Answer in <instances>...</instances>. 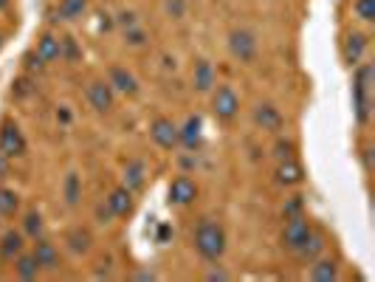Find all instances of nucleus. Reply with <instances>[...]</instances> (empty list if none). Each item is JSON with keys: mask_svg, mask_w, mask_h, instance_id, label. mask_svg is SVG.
Returning a JSON list of instances; mask_svg holds the SVG:
<instances>
[{"mask_svg": "<svg viewBox=\"0 0 375 282\" xmlns=\"http://www.w3.org/2000/svg\"><path fill=\"white\" fill-rule=\"evenodd\" d=\"M372 85H375V65L359 62L353 70V113L361 127L370 125L372 116Z\"/></svg>", "mask_w": 375, "mask_h": 282, "instance_id": "obj_1", "label": "nucleus"}, {"mask_svg": "<svg viewBox=\"0 0 375 282\" xmlns=\"http://www.w3.org/2000/svg\"><path fill=\"white\" fill-rule=\"evenodd\" d=\"M192 243H195V251L203 257L206 263H218L220 257L226 254V231H223L220 223L203 218L198 223V229H195Z\"/></svg>", "mask_w": 375, "mask_h": 282, "instance_id": "obj_2", "label": "nucleus"}, {"mask_svg": "<svg viewBox=\"0 0 375 282\" xmlns=\"http://www.w3.org/2000/svg\"><path fill=\"white\" fill-rule=\"evenodd\" d=\"M311 231H313V223H311V218L305 215V212L285 218L283 234H279V240H283V248L291 251V254H296V251L305 246V240H308V234H311Z\"/></svg>", "mask_w": 375, "mask_h": 282, "instance_id": "obj_3", "label": "nucleus"}, {"mask_svg": "<svg viewBox=\"0 0 375 282\" xmlns=\"http://www.w3.org/2000/svg\"><path fill=\"white\" fill-rule=\"evenodd\" d=\"M212 113L218 122H234L240 113V97L234 93L231 85H218L212 88Z\"/></svg>", "mask_w": 375, "mask_h": 282, "instance_id": "obj_4", "label": "nucleus"}, {"mask_svg": "<svg viewBox=\"0 0 375 282\" xmlns=\"http://www.w3.org/2000/svg\"><path fill=\"white\" fill-rule=\"evenodd\" d=\"M257 37H254V31H248V29H234L231 34H229V51H231V57L237 60V62H243V65H251L254 60H257Z\"/></svg>", "mask_w": 375, "mask_h": 282, "instance_id": "obj_5", "label": "nucleus"}, {"mask_svg": "<svg viewBox=\"0 0 375 282\" xmlns=\"http://www.w3.org/2000/svg\"><path fill=\"white\" fill-rule=\"evenodd\" d=\"M26 150H29L26 136H23V130L14 122L0 125V153L6 158H20V155H26Z\"/></svg>", "mask_w": 375, "mask_h": 282, "instance_id": "obj_6", "label": "nucleus"}, {"mask_svg": "<svg viewBox=\"0 0 375 282\" xmlns=\"http://www.w3.org/2000/svg\"><path fill=\"white\" fill-rule=\"evenodd\" d=\"M88 102L96 113H110L116 105V90L110 88L107 79H93L88 85Z\"/></svg>", "mask_w": 375, "mask_h": 282, "instance_id": "obj_7", "label": "nucleus"}, {"mask_svg": "<svg viewBox=\"0 0 375 282\" xmlns=\"http://www.w3.org/2000/svg\"><path fill=\"white\" fill-rule=\"evenodd\" d=\"M167 198L172 206H190L198 201V183L190 178V175H178L172 178L170 190H167Z\"/></svg>", "mask_w": 375, "mask_h": 282, "instance_id": "obj_8", "label": "nucleus"}, {"mask_svg": "<svg viewBox=\"0 0 375 282\" xmlns=\"http://www.w3.org/2000/svg\"><path fill=\"white\" fill-rule=\"evenodd\" d=\"M150 136H153V141L161 150H175L178 147V125L172 119H167V116H158V119H153Z\"/></svg>", "mask_w": 375, "mask_h": 282, "instance_id": "obj_9", "label": "nucleus"}, {"mask_svg": "<svg viewBox=\"0 0 375 282\" xmlns=\"http://www.w3.org/2000/svg\"><path fill=\"white\" fill-rule=\"evenodd\" d=\"M254 125L260 127V130H266V133H279V130L285 127V116L279 113L276 105L260 102V105L254 107Z\"/></svg>", "mask_w": 375, "mask_h": 282, "instance_id": "obj_10", "label": "nucleus"}, {"mask_svg": "<svg viewBox=\"0 0 375 282\" xmlns=\"http://www.w3.org/2000/svg\"><path fill=\"white\" fill-rule=\"evenodd\" d=\"M178 144L190 153H198L203 144V119L201 116H190L183 122V127H178Z\"/></svg>", "mask_w": 375, "mask_h": 282, "instance_id": "obj_11", "label": "nucleus"}, {"mask_svg": "<svg viewBox=\"0 0 375 282\" xmlns=\"http://www.w3.org/2000/svg\"><path fill=\"white\" fill-rule=\"evenodd\" d=\"M31 254L37 257V263H40V268L42 271H57L60 266H62V257H60V248L49 240V238H45V234H42V238H37L34 240V248H31Z\"/></svg>", "mask_w": 375, "mask_h": 282, "instance_id": "obj_12", "label": "nucleus"}, {"mask_svg": "<svg viewBox=\"0 0 375 282\" xmlns=\"http://www.w3.org/2000/svg\"><path fill=\"white\" fill-rule=\"evenodd\" d=\"M367 45H370V37H367V34H361V31H350V34L344 37V45H341V57H344V62H347L350 68H356V65L361 62L364 51H367Z\"/></svg>", "mask_w": 375, "mask_h": 282, "instance_id": "obj_13", "label": "nucleus"}, {"mask_svg": "<svg viewBox=\"0 0 375 282\" xmlns=\"http://www.w3.org/2000/svg\"><path fill=\"white\" fill-rule=\"evenodd\" d=\"M107 82H110L113 90L125 93V97H135V93H138V79L130 74L125 65H110V70H107Z\"/></svg>", "mask_w": 375, "mask_h": 282, "instance_id": "obj_14", "label": "nucleus"}, {"mask_svg": "<svg viewBox=\"0 0 375 282\" xmlns=\"http://www.w3.org/2000/svg\"><path fill=\"white\" fill-rule=\"evenodd\" d=\"M20 251H26V234L9 229L3 238H0V260L14 263V257H17Z\"/></svg>", "mask_w": 375, "mask_h": 282, "instance_id": "obj_15", "label": "nucleus"}, {"mask_svg": "<svg viewBox=\"0 0 375 282\" xmlns=\"http://www.w3.org/2000/svg\"><path fill=\"white\" fill-rule=\"evenodd\" d=\"M215 82H218V77H215L212 62H209V60H198V62H195V70H192V88H195L198 93H212Z\"/></svg>", "mask_w": 375, "mask_h": 282, "instance_id": "obj_16", "label": "nucleus"}, {"mask_svg": "<svg viewBox=\"0 0 375 282\" xmlns=\"http://www.w3.org/2000/svg\"><path fill=\"white\" fill-rule=\"evenodd\" d=\"M311 279L313 282H336L339 279V263L333 257H316L311 263Z\"/></svg>", "mask_w": 375, "mask_h": 282, "instance_id": "obj_17", "label": "nucleus"}, {"mask_svg": "<svg viewBox=\"0 0 375 282\" xmlns=\"http://www.w3.org/2000/svg\"><path fill=\"white\" fill-rule=\"evenodd\" d=\"M144 183H147V167H144V161H127V167H125V175H122V186H127L130 192H138V190H144Z\"/></svg>", "mask_w": 375, "mask_h": 282, "instance_id": "obj_18", "label": "nucleus"}, {"mask_svg": "<svg viewBox=\"0 0 375 282\" xmlns=\"http://www.w3.org/2000/svg\"><path fill=\"white\" fill-rule=\"evenodd\" d=\"M107 206L113 212V218H127L133 212V192L127 186H116V190L107 195Z\"/></svg>", "mask_w": 375, "mask_h": 282, "instance_id": "obj_19", "label": "nucleus"}, {"mask_svg": "<svg viewBox=\"0 0 375 282\" xmlns=\"http://www.w3.org/2000/svg\"><path fill=\"white\" fill-rule=\"evenodd\" d=\"M324 248H327V238H324L322 231H316V229H313V231L308 234V240H305V246H302L296 254L302 257L305 263H313L316 257H322V254H324Z\"/></svg>", "mask_w": 375, "mask_h": 282, "instance_id": "obj_20", "label": "nucleus"}, {"mask_svg": "<svg viewBox=\"0 0 375 282\" xmlns=\"http://www.w3.org/2000/svg\"><path fill=\"white\" fill-rule=\"evenodd\" d=\"M302 181H305V170L299 167L294 158L279 161V167H276V183H283V186H299Z\"/></svg>", "mask_w": 375, "mask_h": 282, "instance_id": "obj_21", "label": "nucleus"}, {"mask_svg": "<svg viewBox=\"0 0 375 282\" xmlns=\"http://www.w3.org/2000/svg\"><path fill=\"white\" fill-rule=\"evenodd\" d=\"M40 263H37V257L31 254V251H20L17 257H14V274L20 277V279H37L40 277Z\"/></svg>", "mask_w": 375, "mask_h": 282, "instance_id": "obj_22", "label": "nucleus"}, {"mask_svg": "<svg viewBox=\"0 0 375 282\" xmlns=\"http://www.w3.org/2000/svg\"><path fill=\"white\" fill-rule=\"evenodd\" d=\"M34 54L49 65V62H54V60H60V37L57 34H51V31H45L40 40H37V49H34Z\"/></svg>", "mask_w": 375, "mask_h": 282, "instance_id": "obj_23", "label": "nucleus"}, {"mask_svg": "<svg viewBox=\"0 0 375 282\" xmlns=\"http://www.w3.org/2000/svg\"><path fill=\"white\" fill-rule=\"evenodd\" d=\"M65 243H68V248L77 251V254H88V251L93 248V234H90L88 229L77 226V229H71V231H65Z\"/></svg>", "mask_w": 375, "mask_h": 282, "instance_id": "obj_24", "label": "nucleus"}, {"mask_svg": "<svg viewBox=\"0 0 375 282\" xmlns=\"http://www.w3.org/2000/svg\"><path fill=\"white\" fill-rule=\"evenodd\" d=\"M62 198L68 206H77L82 201V178L77 172H68L65 175V183H62Z\"/></svg>", "mask_w": 375, "mask_h": 282, "instance_id": "obj_25", "label": "nucleus"}, {"mask_svg": "<svg viewBox=\"0 0 375 282\" xmlns=\"http://www.w3.org/2000/svg\"><path fill=\"white\" fill-rule=\"evenodd\" d=\"M88 9V0H60V6H57V17L60 20H79Z\"/></svg>", "mask_w": 375, "mask_h": 282, "instance_id": "obj_26", "label": "nucleus"}, {"mask_svg": "<svg viewBox=\"0 0 375 282\" xmlns=\"http://www.w3.org/2000/svg\"><path fill=\"white\" fill-rule=\"evenodd\" d=\"M60 60H65V62H71V65H77L79 60H82V49H79V42L68 34V37H60Z\"/></svg>", "mask_w": 375, "mask_h": 282, "instance_id": "obj_27", "label": "nucleus"}, {"mask_svg": "<svg viewBox=\"0 0 375 282\" xmlns=\"http://www.w3.org/2000/svg\"><path fill=\"white\" fill-rule=\"evenodd\" d=\"M23 234H26L29 240H37V238L45 234V223H42L40 212H29V215L23 218Z\"/></svg>", "mask_w": 375, "mask_h": 282, "instance_id": "obj_28", "label": "nucleus"}, {"mask_svg": "<svg viewBox=\"0 0 375 282\" xmlns=\"http://www.w3.org/2000/svg\"><path fill=\"white\" fill-rule=\"evenodd\" d=\"M17 209H20V195H17L14 190L0 186V215L12 218V215H17Z\"/></svg>", "mask_w": 375, "mask_h": 282, "instance_id": "obj_29", "label": "nucleus"}, {"mask_svg": "<svg viewBox=\"0 0 375 282\" xmlns=\"http://www.w3.org/2000/svg\"><path fill=\"white\" fill-rule=\"evenodd\" d=\"M125 42L130 45V49H142V45L150 42V34L142 26H133V29H125Z\"/></svg>", "mask_w": 375, "mask_h": 282, "instance_id": "obj_30", "label": "nucleus"}, {"mask_svg": "<svg viewBox=\"0 0 375 282\" xmlns=\"http://www.w3.org/2000/svg\"><path fill=\"white\" fill-rule=\"evenodd\" d=\"M353 12H356L359 20L372 23V20H375V0H356V3H353Z\"/></svg>", "mask_w": 375, "mask_h": 282, "instance_id": "obj_31", "label": "nucleus"}, {"mask_svg": "<svg viewBox=\"0 0 375 282\" xmlns=\"http://www.w3.org/2000/svg\"><path fill=\"white\" fill-rule=\"evenodd\" d=\"M294 153H296V144L291 138H276V144H274L276 161H288V158H294Z\"/></svg>", "mask_w": 375, "mask_h": 282, "instance_id": "obj_32", "label": "nucleus"}, {"mask_svg": "<svg viewBox=\"0 0 375 282\" xmlns=\"http://www.w3.org/2000/svg\"><path fill=\"white\" fill-rule=\"evenodd\" d=\"M37 88H34V82L29 79V77H20L17 82H14V88H12V93H14V97H20V99H26V97H31V93H34Z\"/></svg>", "mask_w": 375, "mask_h": 282, "instance_id": "obj_33", "label": "nucleus"}, {"mask_svg": "<svg viewBox=\"0 0 375 282\" xmlns=\"http://www.w3.org/2000/svg\"><path fill=\"white\" fill-rule=\"evenodd\" d=\"M302 209H305V198H302V195H294V198L283 206V215H285V218H291V215H299Z\"/></svg>", "mask_w": 375, "mask_h": 282, "instance_id": "obj_34", "label": "nucleus"}, {"mask_svg": "<svg viewBox=\"0 0 375 282\" xmlns=\"http://www.w3.org/2000/svg\"><path fill=\"white\" fill-rule=\"evenodd\" d=\"M116 23H119L122 29H133V26H138V14L135 12H122L119 17H116Z\"/></svg>", "mask_w": 375, "mask_h": 282, "instance_id": "obj_35", "label": "nucleus"}, {"mask_svg": "<svg viewBox=\"0 0 375 282\" xmlns=\"http://www.w3.org/2000/svg\"><path fill=\"white\" fill-rule=\"evenodd\" d=\"M186 12V0H167V14L170 17H183Z\"/></svg>", "mask_w": 375, "mask_h": 282, "instance_id": "obj_36", "label": "nucleus"}, {"mask_svg": "<svg viewBox=\"0 0 375 282\" xmlns=\"http://www.w3.org/2000/svg\"><path fill=\"white\" fill-rule=\"evenodd\" d=\"M23 60H26V70H40V68L45 65V62H42V60H40V57H37L34 51H29V54L23 57Z\"/></svg>", "mask_w": 375, "mask_h": 282, "instance_id": "obj_37", "label": "nucleus"}, {"mask_svg": "<svg viewBox=\"0 0 375 282\" xmlns=\"http://www.w3.org/2000/svg\"><path fill=\"white\" fill-rule=\"evenodd\" d=\"M96 220H99V223H110V220H113V212H110L107 203H105V206H102V203L96 206Z\"/></svg>", "mask_w": 375, "mask_h": 282, "instance_id": "obj_38", "label": "nucleus"}, {"mask_svg": "<svg viewBox=\"0 0 375 282\" xmlns=\"http://www.w3.org/2000/svg\"><path fill=\"white\" fill-rule=\"evenodd\" d=\"M361 161H364V170L370 172V170H372V147H364V150H361Z\"/></svg>", "mask_w": 375, "mask_h": 282, "instance_id": "obj_39", "label": "nucleus"}, {"mask_svg": "<svg viewBox=\"0 0 375 282\" xmlns=\"http://www.w3.org/2000/svg\"><path fill=\"white\" fill-rule=\"evenodd\" d=\"M209 279H212V282H215V279H220V282H226V279H229V274H226L223 268H212V271H209Z\"/></svg>", "mask_w": 375, "mask_h": 282, "instance_id": "obj_40", "label": "nucleus"}, {"mask_svg": "<svg viewBox=\"0 0 375 282\" xmlns=\"http://www.w3.org/2000/svg\"><path fill=\"white\" fill-rule=\"evenodd\" d=\"M6 175H9V158L0 153V178H6Z\"/></svg>", "mask_w": 375, "mask_h": 282, "instance_id": "obj_41", "label": "nucleus"}, {"mask_svg": "<svg viewBox=\"0 0 375 282\" xmlns=\"http://www.w3.org/2000/svg\"><path fill=\"white\" fill-rule=\"evenodd\" d=\"M57 119H60V122H71V110H68V107H60V110H57Z\"/></svg>", "mask_w": 375, "mask_h": 282, "instance_id": "obj_42", "label": "nucleus"}, {"mask_svg": "<svg viewBox=\"0 0 375 282\" xmlns=\"http://www.w3.org/2000/svg\"><path fill=\"white\" fill-rule=\"evenodd\" d=\"M170 238V226H161V231H158V240L164 243V240H167Z\"/></svg>", "mask_w": 375, "mask_h": 282, "instance_id": "obj_43", "label": "nucleus"}, {"mask_svg": "<svg viewBox=\"0 0 375 282\" xmlns=\"http://www.w3.org/2000/svg\"><path fill=\"white\" fill-rule=\"evenodd\" d=\"M9 3H12V0H0V12H3V9H9Z\"/></svg>", "mask_w": 375, "mask_h": 282, "instance_id": "obj_44", "label": "nucleus"}, {"mask_svg": "<svg viewBox=\"0 0 375 282\" xmlns=\"http://www.w3.org/2000/svg\"><path fill=\"white\" fill-rule=\"evenodd\" d=\"M0 49H3V34H0Z\"/></svg>", "mask_w": 375, "mask_h": 282, "instance_id": "obj_45", "label": "nucleus"}]
</instances>
